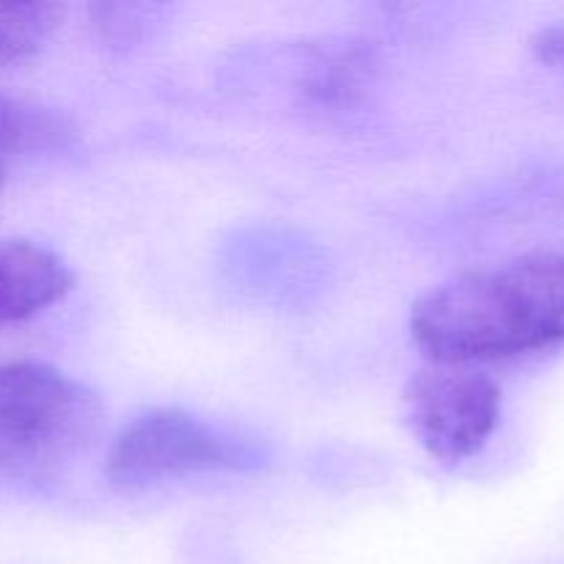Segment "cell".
<instances>
[{"label": "cell", "mask_w": 564, "mask_h": 564, "mask_svg": "<svg viewBox=\"0 0 564 564\" xmlns=\"http://www.w3.org/2000/svg\"><path fill=\"white\" fill-rule=\"evenodd\" d=\"M411 336L433 364L505 361L564 345V253H529L427 292Z\"/></svg>", "instance_id": "1"}, {"label": "cell", "mask_w": 564, "mask_h": 564, "mask_svg": "<svg viewBox=\"0 0 564 564\" xmlns=\"http://www.w3.org/2000/svg\"><path fill=\"white\" fill-rule=\"evenodd\" d=\"M102 427L97 391L42 361L0 364V477H44Z\"/></svg>", "instance_id": "2"}, {"label": "cell", "mask_w": 564, "mask_h": 564, "mask_svg": "<svg viewBox=\"0 0 564 564\" xmlns=\"http://www.w3.org/2000/svg\"><path fill=\"white\" fill-rule=\"evenodd\" d=\"M257 455L246 441L198 422L180 408H158L127 424L108 452V479L147 488L191 474L246 471Z\"/></svg>", "instance_id": "3"}, {"label": "cell", "mask_w": 564, "mask_h": 564, "mask_svg": "<svg viewBox=\"0 0 564 564\" xmlns=\"http://www.w3.org/2000/svg\"><path fill=\"white\" fill-rule=\"evenodd\" d=\"M405 405L419 444L444 463L477 455L501 419V389L460 364H430L405 386Z\"/></svg>", "instance_id": "4"}, {"label": "cell", "mask_w": 564, "mask_h": 564, "mask_svg": "<svg viewBox=\"0 0 564 564\" xmlns=\"http://www.w3.org/2000/svg\"><path fill=\"white\" fill-rule=\"evenodd\" d=\"M75 286V273L50 248L0 240V325L31 319L55 306Z\"/></svg>", "instance_id": "5"}, {"label": "cell", "mask_w": 564, "mask_h": 564, "mask_svg": "<svg viewBox=\"0 0 564 564\" xmlns=\"http://www.w3.org/2000/svg\"><path fill=\"white\" fill-rule=\"evenodd\" d=\"M72 132L75 130L69 127V121L55 110L0 94V182H3L6 160L14 154L47 152V149L64 147Z\"/></svg>", "instance_id": "6"}, {"label": "cell", "mask_w": 564, "mask_h": 564, "mask_svg": "<svg viewBox=\"0 0 564 564\" xmlns=\"http://www.w3.org/2000/svg\"><path fill=\"white\" fill-rule=\"evenodd\" d=\"M66 6L61 3H0V66L25 64L58 31Z\"/></svg>", "instance_id": "7"}, {"label": "cell", "mask_w": 564, "mask_h": 564, "mask_svg": "<svg viewBox=\"0 0 564 564\" xmlns=\"http://www.w3.org/2000/svg\"><path fill=\"white\" fill-rule=\"evenodd\" d=\"M97 28L110 42H132L143 31L147 17H152L149 6H94Z\"/></svg>", "instance_id": "8"}, {"label": "cell", "mask_w": 564, "mask_h": 564, "mask_svg": "<svg viewBox=\"0 0 564 564\" xmlns=\"http://www.w3.org/2000/svg\"><path fill=\"white\" fill-rule=\"evenodd\" d=\"M532 53L538 55L545 66H551V69L564 75V22L545 28L538 36H532Z\"/></svg>", "instance_id": "9"}]
</instances>
